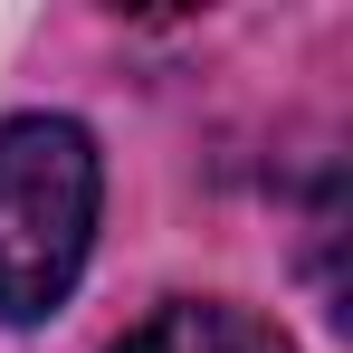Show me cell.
Here are the masks:
<instances>
[{"instance_id": "6da1fadb", "label": "cell", "mask_w": 353, "mask_h": 353, "mask_svg": "<svg viewBox=\"0 0 353 353\" xmlns=\"http://www.w3.org/2000/svg\"><path fill=\"white\" fill-rule=\"evenodd\" d=\"M96 143L67 115L0 124V325H39L67 305L86 248H96Z\"/></svg>"}, {"instance_id": "7a4b0ae2", "label": "cell", "mask_w": 353, "mask_h": 353, "mask_svg": "<svg viewBox=\"0 0 353 353\" xmlns=\"http://www.w3.org/2000/svg\"><path fill=\"white\" fill-rule=\"evenodd\" d=\"M115 353H296L268 315H248V305H163V315H143Z\"/></svg>"}]
</instances>
